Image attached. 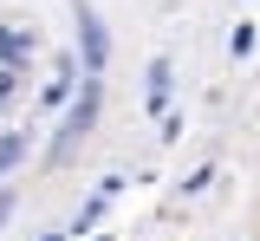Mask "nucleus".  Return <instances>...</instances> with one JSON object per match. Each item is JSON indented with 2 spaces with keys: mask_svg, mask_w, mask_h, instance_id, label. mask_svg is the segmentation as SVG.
Here are the masks:
<instances>
[{
  "mask_svg": "<svg viewBox=\"0 0 260 241\" xmlns=\"http://www.w3.org/2000/svg\"><path fill=\"white\" fill-rule=\"evenodd\" d=\"M98 124V78H85V92H78V104L65 111V124H59V143H52V163H65L78 143H85V131Z\"/></svg>",
  "mask_w": 260,
  "mask_h": 241,
  "instance_id": "nucleus-1",
  "label": "nucleus"
},
{
  "mask_svg": "<svg viewBox=\"0 0 260 241\" xmlns=\"http://www.w3.org/2000/svg\"><path fill=\"white\" fill-rule=\"evenodd\" d=\"M78 33H85V66H91V78H98V66L111 59V39H104V26H98V13L78 0Z\"/></svg>",
  "mask_w": 260,
  "mask_h": 241,
  "instance_id": "nucleus-2",
  "label": "nucleus"
},
{
  "mask_svg": "<svg viewBox=\"0 0 260 241\" xmlns=\"http://www.w3.org/2000/svg\"><path fill=\"white\" fill-rule=\"evenodd\" d=\"M143 85H150V111H156V117H169V59H150Z\"/></svg>",
  "mask_w": 260,
  "mask_h": 241,
  "instance_id": "nucleus-3",
  "label": "nucleus"
},
{
  "mask_svg": "<svg viewBox=\"0 0 260 241\" xmlns=\"http://www.w3.org/2000/svg\"><path fill=\"white\" fill-rule=\"evenodd\" d=\"M26 59H32V33L0 26V66H26Z\"/></svg>",
  "mask_w": 260,
  "mask_h": 241,
  "instance_id": "nucleus-4",
  "label": "nucleus"
},
{
  "mask_svg": "<svg viewBox=\"0 0 260 241\" xmlns=\"http://www.w3.org/2000/svg\"><path fill=\"white\" fill-rule=\"evenodd\" d=\"M65 92H72V59H65V66H59V78L46 85V104H65Z\"/></svg>",
  "mask_w": 260,
  "mask_h": 241,
  "instance_id": "nucleus-5",
  "label": "nucleus"
},
{
  "mask_svg": "<svg viewBox=\"0 0 260 241\" xmlns=\"http://www.w3.org/2000/svg\"><path fill=\"white\" fill-rule=\"evenodd\" d=\"M20 150H26V137H0V176L20 163Z\"/></svg>",
  "mask_w": 260,
  "mask_h": 241,
  "instance_id": "nucleus-6",
  "label": "nucleus"
},
{
  "mask_svg": "<svg viewBox=\"0 0 260 241\" xmlns=\"http://www.w3.org/2000/svg\"><path fill=\"white\" fill-rule=\"evenodd\" d=\"M7 92H13V66H0V98H7Z\"/></svg>",
  "mask_w": 260,
  "mask_h": 241,
  "instance_id": "nucleus-7",
  "label": "nucleus"
},
{
  "mask_svg": "<svg viewBox=\"0 0 260 241\" xmlns=\"http://www.w3.org/2000/svg\"><path fill=\"white\" fill-rule=\"evenodd\" d=\"M7 215H13V196H7V189H0V222H7Z\"/></svg>",
  "mask_w": 260,
  "mask_h": 241,
  "instance_id": "nucleus-8",
  "label": "nucleus"
},
{
  "mask_svg": "<svg viewBox=\"0 0 260 241\" xmlns=\"http://www.w3.org/2000/svg\"><path fill=\"white\" fill-rule=\"evenodd\" d=\"M46 241H65V235H46Z\"/></svg>",
  "mask_w": 260,
  "mask_h": 241,
  "instance_id": "nucleus-9",
  "label": "nucleus"
}]
</instances>
